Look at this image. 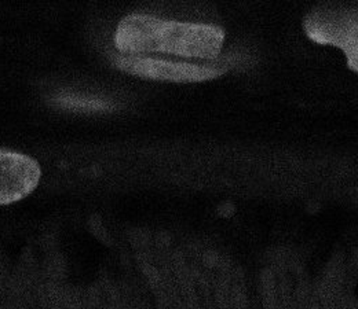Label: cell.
Masks as SVG:
<instances>
[{
	"label": "cell",
	"instance_id": "obj_1",
	"mask_svg": "<svg viewBox=\"0 0 358 309\" xmlns=\"http://www.w3.org/2000/svg\"><path fill=\"white\" fill-rule=\"evenodd\" d=\"M224 31L204 24L160 20L152 15L124 17L116 28L115 45L123 54H170L213 59L220 55Z\"/></svg>",
	"mask_w": 358,
	"mask_h": 309
},
{
	"label": "cell",
	"instance_id": "obj_2",
	"mask_svg": "<svg viewBox=\"0 0 358 309\" xmlns=\"http://www.w3.org/2000/svg\"><path fill=\"white\" fill-rule=\"evenodd\" d=\"M115 65L130 75L163 82L196 83L215 79L224 69L215 66H201L186 62H173L156 58L115 56Z\"/></svg>",
	"mask_w": 358,
	"mask_h": 309
},
{
	"label": "cell",
	"instance_id": "obj_3",
	"mask_svg": "<svg viewBox=\"0 0 358 309\" xmlns=\"http://www.w3.org/2000/svg\"><path fill=\"white\" fill-rule=\"evenodd\" d=\"M42 177L39 163L22 153L0 149V205L27 198Z\"/></svg>",
	"mask_w": 358,
	"mask_h": 309
},
{
	"label": "cell",
	"instance_id": "obj_4",
	"mask_svg": "<svg viewBox=\"0 0 358 309\" xmlns=\"http://www.w3.org/2000/svg\"><path fill=\"white\" fill-rule=\"evenodd\" d=\"M308 36L345 51L349 66L358 72V20L348 15H312L305 21Z\"/></svg>",
	"mask_w": 358,
	"mask_h": 309
},
{
	"label": "cell",
	"instance_id": "obj_5",
	"mask_svg": "<svg viewBox=\"0 0 358 309\" xmlns=\"http://www.w3.org/2000/svg\"><path fill=\"white\" fill-rule=\"evenodd\" d=\"M55 105L76 112H90V113H101V112H112L115 110V103L98 98V96H86V95H75V93H59L54 98Z\"/></svg>",
	"mask_w": 358,
	"mask_h": 309
}]
</instances>
